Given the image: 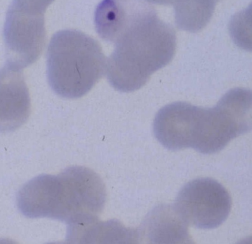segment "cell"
<instances>
[{
    "mask_svg": "<svg viewBox=\"0 0 252 244\" xmlns=\"http://www.w3.org/2000/svg\"><path fill=\"white\" fill-rule=\"evenodd\" d=\"M106 201L101 178L84 167H71L58 176L41 175L17 194V207L29 218H48L68 225V241L97 223Z\"/></svg>",
    "mask_w": 252,
    "mask_h": 244,
    "instance_id": "obj_1",
    "label": "cell"
},
{
    "mask_svg": "<svg viewBox=\"0 0 252 244\" xmlns=\"http://www.w3.org/2000/svg\"><path fill=\"white\" fill-rule=\"evenodd\" d=\"M112 43L115 48L106 63L108 80L118 91L131 92L171 62L176 53V33L145 1L129 13Z\"/></svg>",
    "mask_w": 252,
    "mask_h": 244,
    "instance_id": "obj_2",
    "label": "cell"
},
{
    "mask_svg": "<svg viewBox=\"0 0 252 244\" xmlns=\"http://www.w3.org/2000/svg\"><path fill=\"white\" fill-rule=\"evenodd\" d=\"M47 68L49 84L56 94L79 98L103 77L106 59L94 38L76 30H63L50 40Z\"/></svg>",
    "mask_w": 252,
    "mask_h": 244,
    "instance_id": "obj_3",
    "label": "cell"
},
{
    "mask_svg": "<svg viewBox=\"0 0 252 244\" xmlns=\"http://www.w3.org/2000/svg\"><path fill=\"white\" fill-rule=\"evenodd\" d=\"M173 208L187 225L213 230L229 216L232 199L226 189L216 180L199 178L184 186Z\"/></svg>",
    "mask_w": 252,
    "mask_h": 244,
    "instance_id": "obj_4",
    "label": "cell"
},
{
    "mask_svg": "<svg viewBox=\"0 0 252 244\" xmlns=\"http://www.w3.org/2000/svg\"><path fill=\"white\" fill-rule=\"evenodd\" d=\"M252 130V90L228 91L213 108H208L205 154L217 153L229 142Z\"/></svg>",
    "mask_w": 252,
    "mask_h": 244,
    "instance_id": "obj_5",
    "label": "cell"
},
{
    "mask_svg": "<svg viewBox=\"0 0 252 244\" xmlns=\"http://www.w3.org/2000/svg\"><path fill=\"white\" fill-rule=\"evenodd\" d=\"M3 35L7 63L21 69L32 64L45 46L44 14L12 3L6 14Z\"/></svg>",
    "mask_w": 252,
    "mask_h": 244,
    "instance_id": "obj_6",
    "label": "cell"
},
{
    "mask_svg": "<svg viewBox=\"0 0 252 244\" xmlns=\"http://www.w3.org/2000/svg\"><path fill=\"white\" fill-rule=\"evenodd\" d=\"M204 109L185 102L164 106L154 120L156 138L169 150L192 148L198 151L204 129Z\"/></svg>",
    "mask_w": 252,
    "mask_h": 244,
    "instance_id": "obj_7",
    "label": "cell"
},
{
    "mask_svg": "<svg viewBox=\"0 0 252 244\" xmlns=\"http://www.w3.org/2000/svg\"><path fill=\"white\" fill-rule=\"evenodd\" d=\"M31 112V97L22 69L7 63L0 69V133L20 128Z\"/></svg>",
    "mask_w": 252,
    "mask_h": 244,
    "instance_id": "obj_8",
    "label": "cell"
},
{
    "mask_svg": "<svg viewBox=\"0 0 252 244\" xmlns=\"http://www.w3.org/2000/svg\"><path fill=\"white\" fill-rule=\"evenodd\" d=\"M216 0H175V22L179 29L197 32L212 19Z\"/></svg>",
    "mask_w": 252,
    "mask_h": 244,
    "instance_id": "obj_9",
    "label": "cell"
},
{
    "mask_svg": "<svg viewBox=\"0 0 252 244\" xmlns=\"http://www.w3.org/2000/svg\"><path fill=\"white\" fill-rule=\"evenodd\" d=\"M55 0H13V4L34 13L44 14L48 6Z\"/></svg>",
    "mask_w": 252,
    "mask_h": 244,
    "instance_id": "obj_10",
    "label": "cell"
},
{
    "mask_svg": "<svg viewBox=\"0 0 252 244\" xmlns=\"http://www.w3.org/2000/svg\"><path fill=\"white\" fill-rule=\"evenodd\" d=\"M148 2L154 3V4H162V5H167L171 4L174 2L175 0H147Z\"/></svg>",
    "mask_w": 252,
    "mask_h": 244,
    "instance_id": "obj_11",
    "label": "cell"
},
{
    "mask_svg": "<svg viewBox=\"0 0 252 244\" xmlns=\"http://www.w3.org/2000/svg\"><path fill=\"white\" fill-rule=\"evenodd\" d=\"M216 1H219V0H216Z\"/></svg>",
    "mask_w": 252,
    "mask_h": 244,
    "instance_id": "obj_12",
    "label": "cell"
}]
</instances>
